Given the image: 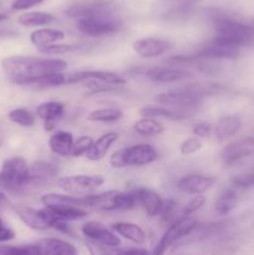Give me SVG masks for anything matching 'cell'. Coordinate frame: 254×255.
Returning a JSON list of instances; mask_svg holds the SVG:
<instances>
[{
    "mask_svg": "<svg viewBox=\"0 0 254 255\" xmlns=\"http://www.w3.org/2000/svg\"><path fill=\"white\" fill-rule=\"evenodd\" d=\"M133 129L136 133L143 137H153L163 133L164 127L162 126L161 122L156 121L153 117H143L138 120L133 125Z\"/></svg>",
    "mask_w": 254,
    "mask_h": 255,
    "instance_id": "30",
    "label": "cell"
},
{
    "mask_svg": "<svg viewBox=\"0 0 254 255\" xmlns=\"http://www.w3.org/2000/svg\"><path fill=\"white\" fill-rule=\"evenodd\" d=\"M146 76L151 81L159 84H171L181 80L193 77V72L183 67H153L146 72Z\"/></svg>",
    "mask_w": 254,
    "mask_h": 255,
    "instance_id": "16",
    "label": "cell"
},
{
    "mask_svg": "<svg viewBox=\"0 0 254 255\" xmlns=\"http://www.w3.org/2000/svg\"><path fill=\"white\" fill-rule=\"evenodd\" d=\"M254 153V137H243L227 144L221 152V158L226 166H232Z\"/></svg>",
    "mask_w": 254,
    "mask_h": 255,
    "instance_id": "10",
    "label": "cell"
},
{
    "mask_svg": "<svg viewBox=\"0 0 254 255\" xmlns=\"http://www.w3.org/2000/svg\"><path fill=\"white\" fill-rule=\"evenodd\" d=\"M79 45H67V44H51V45H47V46L44 47H40L39 51L44 52V54H57V55H61V54H66V52H72V51H77L80 50Z\"/></svg>",
    "mask_w": 254,
    "mask_h": 255,
    "instance_id": "36",
    "label": "cell"
},
{
    "mask_svg": "<svg viewBox=\"0 0 254 255\" xmlns=\"http://www.w3.org/2000/svg\"><path fill=\"white\" fill-rule=\"evenodd\" d=\"M139 114L143 117H164L171 120H183L188 117V115L182 111H173L163 106H146L139 110Z\"/></svg>",
    "mask_w": 254,
    "mask_h": 255,
    "instance_id": "32",
    "label": "cell"
},
{
    "mask_svg": "<svg viewBox=\"0 0 254 255\" xmlns=\"http://www.w3.org/2000/svg\"><path fill=\"white\" fill-rule=\"evenodd\" d=\"M192 131H193L194 136L206 138V137H208L209 134H211L212 126L209 124H207V122H199V124L194 125V127Z\"/></svg>",
    "mask_w": 254,
    "mask_h": 255,
    "instance_id": "41",
    "label": "cell"
},
{
    "mask_svg": "<svg viewBox=\"0 0 254 255\" xmlns=\"http://www.w3.org/2000/svg\"><path fill=\"white\" fill-rule=\"evenodd\" d=\"M238 203L237 192L233 188L224 189L214 202V209L219 216H228L236 209Z\"/></svg>",
    "mask_w": 254,
    "mask_h": 255,
    "instance_id": "27",
    "label": "cell"
},
{
    "mask_svg": "<svg viewBox=\"0 0 254 255\" xmlns=\"http://www.w3.org/2000/svg\"><path fill=\"white\" fill-rule=\"evenodd\" d=\"M112 229L117 234L124 237L125 239L137 244V246H142V244L146 243V233L137 224L127 223V222H119V223L112 224Z\"/></svg>",
    "mask_w": 254,
    "mask_h": 255,
    "instance_id": "24",
    "label": "cell"
},
{
    "mask_svg": "<svg viewBox=\"0 0 254 255\" xmlns=\"http://www.w3.org/2000/svg\"><path fill=\"white\" fill-rule=\"evenodd\" d=\"M9 120L22 127H31L36 121V115L26 109H14L7 115Z\"/></svg>",
    "mask_w": 254,
    "mask_h": 255,
    "instance_id": "34",
    "label": "cell"
},
{
    "mask_svg": "<svg viewBox=\"0 0 254 255\" xmlns=\"http://www.w3.org/2000/svg\"><path fill=\"white\" fill-rule=\"evenodd\" d=\"M232 186L236 188H249L254 186V172L253 173H243L232 178Z\"/></svg>",
    "mask_w": 254,
    "mask_h": 255,
    "instance_id": "39",
    "label": "cell"
},
{
    "mask_svg": "<svg viewBox=\"0 0 254 255\" xmlns=\"http://www.w3.org/2000/svg\"><path fill=\"white\" fill-rule=\"evenodd\" d=\"M242 128V120L236 115H229L219 119L216 126V137L219 142H223L236 136Z\"/></svg>",
    "mask_w": 254,
    "mask_h": 255,
    "instance_id": "23",
    "label": "cell"
},
{
    "mask_svg": "<svg viewBox=\"0 0 254 255\" xmlns=\"http://www.w3.org/2000/svg\"><path fill=\"white\" fill-rule=\"evenodd\" d=\"M66 12L76 19L77 30L87 36H107L122 27L120 17L106 4L79 5L70 7Z\"/></svg>",
    "mask_w": 254,
    "mask_h": 255,
    "instance_id": "1",
    "label": "cell"
},
{
    "mask_svg": "<svg viewBox=\"0 0 254 255\" xmlns=\"http://www.w3.org/2000/svg\"><path fill=\"white\" fill-rule=\"evenodd\" d=\"M6 15H5V14H0V21H1V20H5V19H6Z\"/></svg>",
    "mask_w": 254,
    "mask_h": 255,
    "instance_id": "47",
    "label": "cell"
},
{
    "mask_svg": "<svg viewBox=\"0 0 254 255\" xmlns=\"http://www.w3.org/2000/svg\"><path fill=\"white\" fill-rule=\"evenodd\" d=\"M124 116V112L119 109H99L87 115V121L91 122H115Z\"/></svg>",
    "mask_w": 254,
    "mask_h": 255,
    "instance_id": "33",
    "label": "cell"
},
{
    "mask_svg": "<svg viewBox=\"0 0 254 255\" xmlns=\"http://www.w3.org/2000/svg\"><path fill=\"white\" fill-rule=\"evenodd\" d=\"M213 26L216 30L214 37L227 44L242 47L254 39V26H249L226 15H214Z\"/></svg>",
    "mask_w": 254,
    "mask_h": 255,
    "instance_id": "4",
    "label": "cell"
},
{
    "mask_svg": "<svg viewBox=\"0 0 254 255\" xmlns=\"http://www.w3.org/2000/svg\"><path fill=\"white\" fill-rule=\"evenodd\" d=\"M6 254V255H14V247H7V246H0V255Z\"/></svg>",
    "mask_w": 254,
    "mask_h": 255,
    "instance_id": "46",
    "label": "cell"
},
{
    "mask_svg": "<svg viewBox=\"0 0 254 255\" xmlns=\"http://www.w3.org/2000/svg\"><path fill=\"white\" fill-rule=\"evenodd\" d=\"M110 164H111L114 168H125L126 164H125V157H124V148L117 149L112 153L111 158H110Z\"/></svg>",
    "mask_w": 254,
    "mask_h": 255,
    "instance_id": "43",
    "label": "cell"
},
{
    "mask_svg": "<svg viewBox=\"0 0 254 255\" xmlns=\"http://www.w3.org/2000/svg\"><path fill=\"white\" fill-rule=\"evenodd\" d=\"M32 183L30 168L22 157L5 159L0 168V188L9 192H20Z\"/></svg>",
    "mask_w": 254,
    "mask_h": 255,
    "instance_id": "5",
    "label": "cell"
},
{
    "mask_svg": "<svg viewBox=\"0 0 254 255\" xmlns=\"http://www.w3.org/2000/svg\"><path fill=\"white\" fill-rule=\"evenodd\" d=\"M102 184H104V178L101 176L77 174V176L61 177L57 179V187L60 189L76 196H87L94 193Z\"/></svg>",
    "mask_w": 254,
    "mask_h": 255,
    "instance_id": "9",
    "label": "cell"
},
{
    "mask_svg": "<svg viewBox=\"0 0 254 255\" xmlns=\"http://www.w3.org/2000/svg\"><path fill=\"white\" fill-rule=\"evenodd\" d=\"M67 62L61 59L37 56H9L1 60V69L10 81L19 85L24 80L42 75L64 72Z\"/></svg>",
    "mask_w": 254,
    "mask_h": 255,
    "instance_id": "2",
    "label": "cell"
},
{
    "mask_svg": "<svg viewBox=\"0 0 254 255\" xmlns=\"http://www.w3.org/2000/svg\"><path fill=\"white\" fill-rule=\"evenodd\" d=\"M81 232L86 238L91 239L92 242L101 244L104 247L119 248L121 246V241H120L119 237L100 222H87L81 227Z\"/></svg>",
    "mask_w": 254,
    "mask_h": 255,
    "instance_id": "11",
    "label": "cell"
},
{
    "mask_svg": "<svg viewBox=\"0 0 254 255\" xmlns=\"http://www.w3.org/2000/svg\"><path fill=\"white\" fill-rule=\"evenodd\" d=\"M30 168V174H31L32 183L34 182H42L51 179L59 174V169L54 163L45 161L35 162Z\"/></svg>",
    "mask_w": 254,
    "mask_h": 255,
    "instance_id": "28",
    "label": "cell"
},
{
    "mask_svg": "<svg viewBox=\"0 0 254 255\" xmlns=\"http://www.w3.org/2000/svg\"><path fill=\"white\" fill-rule=\"evenodd\" d=\"M197 224H198V222L192 216H183L177 219V221H174L173 223H171V226L167 229L166 233L163 234L161 241L157 243L153 253L163 254L174 243L182 241L183 238H187Z\"/></svg>",
    "mask_w": 254,
    "mask_h": 255,
    "instance_id": "7",
    "label": "cell"
},
{
    "mask_svg": "<svg viewBox=\"0 0 254 255\" xmlns=\"http://www.w3.org/2000/svg\"><path fill=\"white\" fill-rule=\"evenodd\" d=\"M74 143V137L71 132L67 131H57L50 137L49 147L51 152L61 157L70 156Z\"/></svg>",
    "mask_w": 254,
    "mask_h": 255,
    "instance_id": "25",
    "label": "cell"
},
{
    "mask_svg": "<svg viewBox=\"0 0 254 255\" xmlns=\"http://www.w3.org/2000/svg\"><path fill=\"white\" fill-rule=\"evenodd\" d=\"M36 254H51V255H74L77 249L69 242L56 238H44L32 244Z\"/></svg>",
    "mask_w": 254,
    "mask_h": 255,
    "instance_id": "20",
    "label": "cell"
},
{
    "mask_svg": "<svg viewBox=\"0 0 254 255\" xmlns=\"http://www.w3.org/2000/svg\"><path fill=\"white\" fill-rule=\"evenodd\" d=\"M65 39V32L61 30L51 29H37L30 34V41L32 45L40 49V47L47 46V45L55 44Z\"/></svg>",
    "mask_w": 254,
    "mask_h": 255,
    "instance_id": "26",
    "label": "cell"
},
{
    "mask_svg": "<svg viewBox=\"0 0 254 255\" xmlns=\"http://www.w3.org/2000/svg\"><path fill=\"white\" fill-rule=\"evenodd\" d=\"M241 47L236 45L227 44V42L221 41L218 39H212L211 41L207 42L198 52L197 56L204 57V59H236L239 55Z\"/></svg>",
    "mask_w": 254,
    "mask_h": 255,
    "instance_id": "15",
    "label": "cell"
},
{
    "mask_svg": "<svg viewBox=\"0 0 254 255\" xmlns=\"http://www.w3.org/2000/svg\"><path fill=\"white\" fill-rule=\"evenodd\" d=\"M253 26H254V25H253Z\"/></svg>",
    "mask_w": 254,
    "mask_h": 255,
    "instance_id": "48",
    "label": "cell"
},
{
    "mask_svg": "<svg viewBox=\"0 0 254 255\" xmlns=\"http://www.w3.org/2000/svg\"><path fill=\"white\" fill-rule=\"evenodd\" d=\"M12 211L17 214L22 223L34 231H46L52 228L57 218L45 207L44 209H34L25 204H12Z\"/></svg>",
    "mask_w": 254,
    "mask_h": 255,
    "instance_id": "8",
    "label": "cell"
},
{
    "mask_svg": "<svg viewBox=\"0 0 254 255\" xmlns=\"http://www.w3.org/2000/svg\"><path fill=\"white\" fill-rule=\"evenodd\" d=\"M86 80H97L105 84L117 85V86H122L127 82L126 79L116 72L105 71V70H87V71H77L67 75L65 84H77V82L82 84Z\"/></svg>",
    "mask_w": 254,
    "mask_h": 255,
    "instance_id": "12",
    "label": "cell"
},
{
    "mask_svg": "<svg viewBox=\"0 0 254 255\" xmlns=\"http://www.w3.org/2000/svg\"><path fill=\"white\" fill-rule=\"evenodd\" d=\"M9 206H10V202L9 199H7V197L5 196L2 192H0V211H1V209L7 208Z\"/></svg>",
    "mask_w": 254,
    "mask_h": 255,
    "instance_id": "45",
    "label": "cell"
},
{
    "mask_svg": "<svg viewBox=\"0 0 254 255\" xmlns=\"http://www.w3.org/2000/svg\"><path fill=\"white\" fill-rule=\"evenodd\" d=\"M171 47L167 40L157 39V37H144L133 42V50L144 59H152V57L161 56Z\"/></svg>",
    "mask_w": 254,
    "mask_h": 255,
    "instance_id": "17",
    "label": "cell"
},
{
    "mask_svg": "<svg viewBox=\"0 0 254 255\" xmlns=\"http://www.w3.org/2000/svg\"><path fill=\"white\" fill-rule=\"evenodd\" d=\"M56 17L50 12L44 11H29L21 14L17 17V22L22 26L31 27V26H42V25H49L55 21Z\"/></svg>",
    "mask_w": 254,
    "mask_h": 255,
    "instance_id": "29",
    "label": "cell"
},
{
    "mask_svg": "<svg viewBox=\"0 0 254 255\" xmlns=\"http://www.w3.org/2000/svg\"><path fill=\"white\" fill-rule=\"evenodd\" d=\"M15 238V232L0 218V243H6Z\"/></svg>",
    "mask_w": 254,
    "mask_h": 255,
    "instance_id": "40",
    "label": "cell"
},
{
    "mask_svg": "<svg viewBox=\"0 0 254 255\" xmlns=\"http://www.w3.org/2000/svg\"><path fill=\"white\" fill-rule=\"evenodd\" d=\"M224 90L222 85L216 84H198L187 85L171 91L163 92L156 96V101L162 105H172L179 107L198 106L207 96L219 94Z\"/></svg>",
    "mask_w": 254,
    "mask_h": 255,
    "instance_id": "3",
    "label": "cell"
},
{
    "mask_svg": "<svg viewBox=\"0 0 254 255\" xmlns=\"http://www.w3.org/2000/svg\"><path fill=\"white\" fill-rule=\"evenodd\" d=\"M204 203H206V197L202 194H194L193 198L182 208V216H192L197 211H199L204 206Z\"/></svg>",
    "mask_w": 254,
    "mask_h": 255,
    "instance_id": "37",
    "label": "cell"
},
{
    "mask_svg": "<svg viewBox=\"0 0 254 255\" xmlns=\"http://www.w3.org/2000/svg\"><path fill=\"white\" fill-rule=\"evenodd\" d=\"M132 193L136 197L137 204H141L143 207L144 212L149 217L159 216L164 201L161 198V196L157 192L148 188H144V187H138V188L133 189Z\"/></svg>",
    "mask_w": 254,
    "mask_h": 255,
    "instance_id": "18",
    "label": "cell"
},
{
    "mask_svg": "<svg viewBox=\"0 0 254 255\" xmlns=\"http://www.w3.org/2000/svg\"><path fill=\"white\" fill-rule=\"evenodd\" d=\"M117 139H119V134L116 132H107V133L102 134L97 141H94V143H92V146L90 147V149L86 152L85 156L90 161H100V159L106 156L109 149L111 148V146Z\"/></svg>",
    "mask_w": 254,
    "mask_h": 255,
    "instance_id": "22",
    "label": "cell"
},
{
    "mask_svg": "<svg viewBox=\"0 0 254 255\" xmlns=\"http://www.w3.org/2000/svg\"><path fill=\"white\" fill-rule=\"evenodd\" d=\"M45 207L50 209L55 218L61 219V221H77V219H82L89 216V211L85 209V207L74 206V204H52V206Z\"/></svg>",
    "mask_w": 254,
    "mask_h": 255,
    "instance_id": "21",
    "label": "cell"
},
{
    "mask_svg": "<svg viewBox=\"0 0 254 255\" xmlns=\"http://www.w3.org/2000/svg\"><path fill=\"white\" fill-rule=\"evenodd\" d=\"M65 106L64 104L57 101L42 102L37 106L36 116L44 121L45 131L50 132L55 128L57 122L64 116Z\"/></svg>",
    "mask_w": 254,
    "mask_h": 255,
    "instance_id": "19",
    "label": "cell"
},
{
    "mask_svg": "<svg viewBox=\"0 0 254 255\" xmlns=\"http://www.w3.org/2000/svg\"><path fill=\"white\" fill-rule=\"evenodd\" d=\"M44 206H52V204H74V206L85 207L86 208V198L85 197L77 196H67V194H57V193H46L40 198Z\"/></svg>",
    "mask_w": 254,
    "mask_h": 255,
    "instance_id": "31",
    "label": "cell"
},
{
    "mask_svg": "<svg viewBox=\"0 0 254 255\" xmlns=\"http://www.w3.org/2000/svg\"><path fill=\"white\" fill-rule=\"evenodd\" d=\"M125 164L127 166H147L158 158V152L153 146L147 143L133 144L124 148Z\"/></svg>",
    "mask_w": 254,
    "mask_h": 255,
    "instance_id": "13",
    "label": "cell"
},
{
    "mask_svg": "<svg viewBox=\"0 0 254 255\" xmlns=\"http://www.w3.org/2000/svg\"><path fill=\"white\" fill-rule=\"evenodd\" d=\"M217 178L204 174H187L182 177L177 183L179 192L186 194H203L216 184Z\"/></svg>",
    "mask_w": 254,
    "mask_h": 255,
    "instance_id": "14",
    "label": "cell"
},
{
    "mask_svg": "<svg viewBox=\"0 0 254 255\" xmlns=\"http://www.w3.org/2000/svg\"><path fill=\"white\" fill-rule=\"evenodd\" d=\"M202 148V142L198 137H191V138L186 139L181 143L179 146V152H181L183 156H189V154H193L196 152H198Z\"/></svg>",
    "mask_w": 254,
    "mask_h": 255,
    "instance_id": "38",
    "label": "cell"
},
{
    "mask_svg": "<svg viewBox=\"0 0 254 255\" xmlns=\"http://www.w3.org/2000/svg\"><path fill=\"white\" fill-rule=\"evenodd\" d=\"M44 0H15L12 2V9L14 10H27L31 7L37 6Z\"/></svg>",
    "mask_w": 254,
    "mask_h": 255,
    "instance_id": "42",
    "label": "cell"
},
{
    "mask_svg": "<svg viewBox=\"0 0 254 255\" xmlns=\"http://www.w3.org/2000/svg\"><path fill=\"white\" fill-rule=\"evenodd\" d=\"M94 143V139L89 136H81L74 141L72 143V148H71V153L70 156L72 157H80L82 154H86V152L89 151L90 147L92 146Z\"/></svg>",
    "mask_w": 254,
    "mask_h": 255,
    "instance_id": "35",
    "label": "cell"
},
{
    "mask_svg": "<svg viewBox=\"0 0 254 255\" xmlns=\"http://www.w3.org/2000/svg\"><path fill=\"white\" fill-rule=\"evenodd\" d=\"M85 198L87 207L105 212L129 211L137 204V199L132 192H121L115 189L99 194H87Z\"/></svg>",
    "mask_w": 254,
    "mask_h": 255,
    "instance_id": "6",
    "label": "cell"
},
{
    "mask_svg": "<svg viewBox=\"0 0 254 255\" xmlns=\"http://www.w3.org/2000/svg\"><path fill=\"white\" fill-rule=\"evenodd\" d=\"M114 253H124V254H147L148 251L147 249L141 248H127V249H116Z\"/></svg>",
    "mask_w": 254,
    "mask_h": 255,
    "instance_id": "44",
    "label": "cell"
}]
</instances>
